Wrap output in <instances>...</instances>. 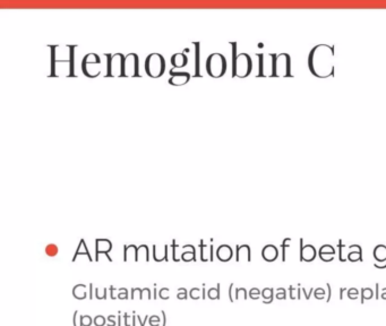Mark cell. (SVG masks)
<instances>
[{"instance_id":"cell-24","label":"cell","mask_w":386,"mask_h":326,"mask_svg":"<svg viewBox=\"0 0 386 326\" xmlns=\"http://www.w3.org/2000/svg\"><path fill=\"white\" fill-rule=\"evenodd\" d=\"M181 260L185 262H189V261L196 262V254L195 252H185L181 255Z\"/></svg>"},{"instance_id":"cell-32","label":"cell","mask_w":386,"mask_h":326,"mask_svg":"<svg viewBox=\"0 0 386 326\" xmlns=\"http://www.w3.org/2000/svg\"><path fill=\"white\" fill-rule=\"evenodd\" d=\"M275 298L277 299V300H284V299H286V290L284 288L276 289Z\"/></svg>"},{"instance_id":"cell-43","label":"cell","mask_w":386,"mask_h":326,"mask_svg":"<svg viewBox=\"0 0 386 326\" xmlns=\"http://www.w3.org/2000/svg\"><path fill=\"white\" fill-rule=\"evenodd\" d=\"M78 314H79L78 310H75L74 317H73V324H74V326H78L77 325V316H78Z\"/></svg>"},{"instance_id":"cell-26","label":"cell","mask_w":386,"mask_h":326,"mask_svg":"<svg viewBox=\"0 0 386 326\" xmlns=\"http://www.w3.org/2000/svg\"><path fill=\"white\" fill-rule=\"evenodd\" d=\"M235 298H236V300H238V299H244V300H246L247 299V290L245 288H237Z\"/></svg>"},{"instance_id":"cell-14","label":"cell","mask_w":386,"mask_h":326,"mask_svg":"<svg viewBox=\"0 0 386 326\" xmlns=\"http://www.w3.org/2000/svg\"><path fill=\"white\" fill-rule=\"evenodd\" d=\"M241 255L246 256L247 261L250 262L251 261V253H250V247L248 244H238L237 249H236V261L239 262Z\"/></svg>"},{"instance_id":"cell-25","label":"cell","mask_w":386,"mask_h":326,"mask_svg":"<svg viewBox=\"0 0 386 326\" xmlns=\"http://www.w3.org/2000/svg\"><path fill=\"white\" fill-rule=\"evenodd\" d=\"M51 76H56V63H55V50L57 49V45H51Z\"/></svg>"},{"instance_id":"cell-29","label":"cell","mask_w":386,"mask_h":326,"mask_svg":"<svg viewBox=\"0 0 386 326\" xmlns=\"http://www.w3.org/2000/svg\"><path fill=\"white\" fill-rule=\"evenodd\" d=\"M290 243H291V239L290 238H286L284 239L283 241H282V262H285V249L290 247Z\"/></svg>"},{"instance_id":"cell-2","label":"cell","mask_w":386,"mask_h":326,"mask_svg":"<svg viewBox=\"0 0 386 326\" xmlns=\"http://www.w3.org/2000/svg\"><path fill=\"white\" fill-rule=\"evenodd\" d=\"M227 68V59L221 53H212L206 60V71L213 78H220L226 75Z\"/></svg>"},{"instance_id":"cell-4","label":"cell","mask_w":386,"mask_h":326,"mask_svg":"<svg viewBox=\"0 0 386 326\" xmlns=\"http://www.w3.org/2000/svg\"><path fill=\"white\" fill-rule=\"evenodd\" d=\"M108 66H107V77L118 76L125 77V59L123 53L106 54Z\"/></svg>"},{"instance_id":"cell-49","label":"cell","mask_w":386,"mask_h":326,"mask_svg":"<svg viewBox=\"0 0 386 326\" xmlns=\"http://www.w3.org/2000/svg\"><path fill=\"white\" fill-rule=\"evenodd\" d=\"M273 300H274V298H270V299H266V300H263V303H272Z\"/></svg>"},{"instance_id":"cell-9","label":"cell","mask_w":386,"mask_h":326,"mask_svg":"<svg viewBox=\"0 0 386 326\" xmlns=\"http://www.w3.org/2000/svg\"><path fill=\"white\" fill-rule=\"evenodd\" d=\"M112 249V243L110 240L108 239H96L95 240V261H99V255L100 254H105L107 258H109V261L112 262V258L109 256V252Z\"/></svg>"},{"instance_id":"cell-23","label":"cell","mask_w":386,"mask_h":326,"mask_svg":"<svg viewBox=\"0 0 386 326\" xmlns=\"http://www.w3.org/2000/svg\"><path fill=\"white\" fill-rule=\"evenodd\" d=\"M318 255H332V256H334L335 255V249L332 247L331 244H324V246L321 247Z\"/></svg>"},{"instance_id":"cell-37","label":"cell","mask_w":386,"mask_h":326,"mask_svg":"<svg viewBox=\"0 0 386 326\" xmlns=\"http://www.w3.org/2000/svg\"><path fill=\"white\" fill-rule=\"evenodd\" d=\"M169 292V289L168 288H162V289H161L160 290V298L161 299H163V300H168V299H169V296H168V293Z\"/></svg>"},{"instance_id":"cell-39","label":"cell","mask_w":386,"mask_h":326,"mask_svg":"<svg viewBox=\"0 0 386 326\" xmlns=\"http://www.w3.org/2000/svg\"><path fill=\"white\" fill-rule=\"evenodd\" d=\"M314 290H315V289H313V288H312L311 290H309V292H308L306 289H305V288H302V292L304 293L305 299H306V300H309V299H311V296H312V294H313Z\"/></svg>"},{"instance_id":"cell-40","label":"cell","mask_w":386,"mask_h":326,"mask_svg":"<svg viewBox=\"0 0 386 326\" xmlns=\"http://www.w3.org/2000/svg\"><path fill=\"white\" fill-rule=\"evenodd\" d=\"M320 258L324 262H332L334 260V256L332 255H320Z\"/></svg>"},{"instance_id":"cell-3","label":"cell","mask_w":386,"mask_h":326,"mask_svg":"<svg viewBox=\"0 0 386 326\" xmlns=\"http://www.w3.org/2000/svg\"><path fill=\"white\" fill-rule=\"evenodd\" d=\"M144 68L147 76L159 78L165 71V60L160 53H151L145 59Z\"/></svg>"},{"instance_id":"cell-47","label":"cell","mask_w":386,"mask_h":326,"mask_svg":"<svg viewBox=\"0 0 386 326\" xmlns=\"http://www.w3.org/2000/svg\"><path fill=\"white\" fill-rule=\"evenodd\" d=\"M124 318H125V325H126V326H129V325H128V318H129V316L127 315V312H125V314H124Z\"/></svg>"},{"instance_id":"cell-12","label":"cell","mask_w":386,"mask_h":326,"mask_svg":"<svg viewBox=\"0 0 386 326\" xmlns=\"http://www.w3.org/2000/svg\"><path fill=\"white\" fill-rule=\"evenodd\" d=\"M233 256L232 248L229 244H221L217 249V257L221 262H228L230 261Z\"/></svg>"},{"instance_id":"cell-45","label":"cell","mask_w":386,"mask_h":326,"mask_svg":"<svg viewBox=\"0 0 386 326\" xmlns=\"http://www.w3.org/2000/svg\"><path fill=\"white\" fill-rule=\"evenodd\" d=\"M88 288H89V293H88V298H89V300H92V299H93V284L91 283V284H89L88 285Z\"/></svg>"},{"instance_id":"cell-36","label":"cell","mask_w":386,"mask_h":326,"mask_svg":"<svg viewBox=\"0 0 386 326\" xmlns=\"http://www.w3.org/2000/svg\"><path fill=\"white\" fill-rule=\"evenodd\" d=\"M94 323H95L96 326H103V325L106 324L105 317L101 316V315H98V316L95 317V319H94Z\"/></svg>"},{"instance_id":"cell-52","label":"cell","mask_w":386,"mask_h":326,"mask_svg":"<svg viewBox=\"0 0 386 326\" xmlns=\"http://www.w3.org/2000/svg\"><path fill=\"white\" fill-rule=\"evenodd\" d=\"M379 297H380V299H383V300H386V293L385 292H381Z\"/></svg>"},{"instance_id":"cell-54","label":"cell","mask_w":386,"mask_h":326,"mask_svg":"<svg viewBox=\"0 0 386 326\" xmlns=\"http://www.w3.org/2000/svg\"><path fill=\"white\" fill-rule=\"evenodd\" d=\"M381 292H385L386 293V288H384L383 290H381Z\"/></svg>"},{"instance_id":"cell-20","label":"cell","mask_w":386,"mask_h":326,"mask_svg":"<svg viewBox=\"0 0 386 326\" xmlns=\"http://www.w3.org/2000/svg\"><path fill=\"white\" fill-rule=\"evenodd\" d=\"M347 260L350 262H362V251H352L348 254Z\"/></svg>"},{"instance_id":"cell-5","label":"cell","mask_w":386,"mask_h":326,"mask_svg":"<svg viewBox=\"0 0 386 326\" xmlns=\"http://www.w3.org/2000/svg\"><path fill=\"white\" fill-rule=\"evenodd\" d=\"M251 69H253V61L249 54L247 53H240L238 54L236 60L233 61L232 67V77H240V78H245L248 76Z\"/></svg>"},{"instance_id":"cell-51","label":"cell","mask_w":386,"mask_h":326,"mask_svg":"<svg viewBox=\"0 0 386 326\" xmlns=\"http://www.w3.org/2000/svg\"><path fill=\"white\" fill-rule=\"evenodd\" d=\"M202 293H203L202 299H205L206 298V289H202Z\"/></svg>"},{"instance_id":"cell-38","label":"cell","mask_w":386,"mask_h":326,"mask_svg":"<svg viewBox=\"0 0 386 326\" xmlns=\"http://www.w3.org/2000/svg\"><path fill=\"white\" fill-rule=\"evenodd\" d=\"M107 288H105V292H103L102 294L100 293V291H99V289L95 290V296H96V299H99V300H105V299H107Z\"/></svg>"},{"instance_id":"cell-28","label":"cell","mask_w":386,"mask_h":326,"mask_svg":"<svg viewBox=\"0 0 386 326\" xmlns=\"http://www.w3.org/2000/svg\"><path fill=\"white\" fill-rule=\"evenodd\" d=\"M262 296L264 298V300H266V299H270V298H274V289H273V288H265V289L263 290Z\"/></svg>"},{"instance_id":"cell-31","label":"cell","mask_w":386,"mask_h":326,"mask_svg":"<svg viewBox=\"0 0 386 326\" xmlns=\"http://www.w3.org/2000/svg\"><path fill=\"white\" fill-rule=\"evenodd\" d=\"M347 294L349 299H351V300H356V299H358L359 297V290L356 288H350L347 291Z\"/></svg>"},{"instance_id":"cell-48","label":"cell","mask_w":386,"mask_h":326,"mask_svg":"<svg viewBox=\"0 0 386 326\" xmlns=\"http://www.w3.org/2000/svg\"><path fill=\"white\" fill-rule=\"evenodd\" d=\"M378 288H379V284L376 283V299L379 298V294H378Z\"/></svg>"},{"instance_id":"cell-30","label":"cell","mask_w":386,"mask_h":326,"mask_svg":"<svg viewBox=\"0 0 386 326\" xmlns=\"http://www.w3.org/2000/svg\"><path fill=\"white\" fill-rule=\"evenodd\" d=\"M325 293L326 291L323 288H317L314 290V296H315L317 300H323L325 298Z\"/></svg>"},{"instance_id":"cell-44","label":"cell","mask_w":386,"mask_h":326,"mask_svg":"<svg viewBox=\"0 0 386 326\" xmlns=\"http://www.w3.org/2000/svg\"><path fill=\"white\" fill-rule=\"evenodd\" d=\"M348 291L347 288H341L340 289V300H343V297H344V292Z\"/></svg>"},{"instance_id":"cell-46","label":"cell","mask_w":386,"mask_h":326,"mask_svg":"<svg viewBox=\"0 0 386 326\" xmlns=\"http://www.w3.org/2000/svg\"><path fill=\"white\" fill-rule=\"evenodd\" d=\"M326 287H327V289H329V297H327V299H326V302H330V300H331V293H332V291H331V284L330 283H326Z\"/></svg>"},{"instance_id":"cell-17","label":"cell","mask_w":386,"mask_h":326,"mask_svg":"<svg viewBox=\"0 0 386 326\" xmlns=\"http://www.w3.org/2000/svg\"><path fill=\"white\" fill-rule=\"evenodd\" d=\"M374 258L377 262L386 261V246L385 244H378L374 248Z\"/></svg>"},{"instance_id":"cell-8","label":"cell","mask_w":386,"mask_h":326,"mask_svg":"<svg viewBox=\"0 0 386 326\" xmlns=\"http://www.w3.org/2000/svg\"><path fill=\"white\" fill-rule=\"evenodd\" d=\"M300 262H313L316 258V249L313 244H305L304 240L300 239V251H299Z\"/></svg>"},{"instance_id":"cell-6","label":"cell","mask_w":386,"mask_h":326,"mask_svg":"<svg viewBox=\"0 0 386 326\" xmlns=\"http://www.w3.org/2000/svg\"><path fill=\"white\" fill-rule=\"evenodd\" d=\"M273 76H291V63L288 53L274 54V66H273Z\"/></svg>"},{"instance_id":"cell-19","label":"cell","mask_w":386,"mask_h":326,"mask_svg":"<svg viewBox=\"0 0 386 326\" xmlns=\"http://www.w3.org/2000/svg\"><path fill=\"white\" fill-rule=\"evenodd\" d=\"M289 291L290 299H293V300H299V299H302V288H300V284L298 285V288H295L293 285H290Z\"/></svg>"},{"instance_id":"cell-34","label":"cell","mask_w":386,"mask_h":326,"mask_svg":"<svg viewBox=\"0 0 386 326\" xmlns=\"http://www.w3.org/2000/svg\"><path fill=\"white\" fill-rule=\"evenodd\" d=\"M200 293H201V290L199 288H194L190 290L189 292V296L191 299H194V300H197V299H200Z\"/></svg>"},{"instance_id":"cell-7","label":"cell","mask_w":386,"mask_h":326,"mask_svg":"<svg viewBox=\"0 0 386 326\" xmlns=\"http://www.w3.org/2000/svg\"><path fill=\"white\" fill-rule=\"evenodd\" d=\"M125 76L127 77H138V56L136 53H129L125 59Z\"/></svg>"},{"instance_id":"cell-11","label":"cell","mask_w":386,"mask_h":326,"mask_svg":"<svg viewBox=\"0 0 386 326\" xmlns=\"http://www.w3.org/2000/svg\"><path fill=\"white\" fill-rule=\"evenodd\" d=\"M262 256L266 262H274L279 257V249L274 244H266L262 251Z\"/></svg>"},{"instance_id":"cell-35","label":"cell","mask_w":386,"mask_h":326,"mask_svg":"<svg viewBox=\"0 0 386 326\" xmlns=\"http://www.w3.org/2000/svg\"><path fill=\"white\" fill-rule=\"evenodd\" d=\"M177 297H178V299H180V300H186L187 299V290L185 288H179Z\"/></svg>"},{"instance_id":"cell-21","label":"cell","mask_w":386,"mask_h":326,"mask_svg":"<svg viewBox=\"0 0 386 326\" xmlns=\"http://www.w3.org/2000/svg\"><path fill=\"white\" fill-rule=\"evenodd\" d=\"M44 252H46V254L48 256L50 257H55L58 255V252H59V248H58L57 244L55 243H49L48 246L46 247V249H44Z\"/></svg>"},{"instance_id":"cell-33","label":"cell","mask_w":386,"mask_h":326,"mask_svg":"<svg viewBox=\"0 0 386 326\" xmlns=\"http://www.w3.org/2000/svg\"><path fill=\"white\" fill-rule=\"evenodd\" d=\"M259 296H261V291H259V289L257 288H253L249 291V297L253 299V300H257V299H259Z\"/></svg>"},{"instance_id":"cell-10","label":"cell","mask_w":386,"mask_h":326,"mask_svg":"<svg viewBox=\"0 0 386 326\" xmlns=\"http://www.w3.org/2000/svg\"><path fill=\"white\" fill-rule=\"evenodd\" d=\"M170 77L169 79V84L174 85V86H181L187 84L188 82L190 80V74L187 71H170Z\"/></svg>"},{"instance_id":"cell-22","label":"cell","mask_w":386,"mask_h":326,"mask_svg":"<svg viewBox=\"0 0 386 326\" xmlns=\"http://www.w3.org/2000/svg\"><path fill=\"white\" fill-rule=\"evenodd\" d=\"M220 287H221V284L218 283L217 288H211L208 292V297L212 300H219L221 298L220 297Z\"/></svg>"},{"instance_id":"cell-27","label":"cell","mask_w":386,"mask_h":326,"mask_svg":"<svg viewBox=\"0 0 386 326\" xmlns=\"http://www.w3.org/2000/svg\"><path fill=\"white\" fill-rule=\"evenodd\" d=\"M92 324V318L91 316L85 315V316H79V326H89Z\"/></svg>"},{"instance_id":"cell-42","label":"cell","mask_w":386,"mask_h":326,"mask_svg":"<svg viewBox=\"0 0 386 326\" xmlns=\"http://www.w3.org/2000/svg\"><path fill=\"white\" fill-rule=\"evenodd\" d=\"M233 285H235V284L231 283V284H230V288H229V299H230V301H231V302L235 301V299H233V296H232V290H233Z\"/></svg>"},{"instance_id":"cell-15","label":"cell","mask_w":386,"mask_h":326,"mask_svg":"<svg viewBox=\"0 0 386 326\" xmlns=\"http://www.w3.org/2000/svg\"><path fill=\"white\" fill-rule=\"evenodd\" d=\"M78 255H86V256L88 257V260H89V261H91V262L93 261V260H92V257H91V254H89L88 248H87V246H86V242H85V240H84V239H82V240H80V241H79L77 251H76L75 255H74V257H73V262L76 261V258H77Z\"/></svg>"},{"instance_id":"cell-18","label":"cell","mask_w":386,"mask_h":326,"mask_svg":"<svg viewBox=\"0 0 386 326\" xmlns=\"http://www.w3.org/2000/svg\"><path fill=\"white\" fill-rule=\"evenodd\" d=\"M374 290L370 288H362L361 289V303H365L366 300H370V299L374 297Z\"/></svg>"},{"instance_id":"cell-41","label":"cell","mask_w":386,"mask_h":326,"mask_svg":"<svg viewBox=\"0 0 386 326\" xmlns=\"http://www.w3.org/2000/svg\"><path fill=\"white\" fill-rule=\"evenodd\" d=\"M374 266L377 267V269L383 270V269H385V267H386V261H384V262H377V263H375Z\"/></svg>"},{"instance_id":"cell-13","label":"cell","mask_w":386,"mask_h":326,"mask_svg":"<svg viewBox=\"0 0 386 326\" xmlns=\"http://www.w3.org/2000/svg\"><path fill=\"white\" fill-rule=\"evenodd\" d=\"M188 57L185 53H174L171 57V65L174 68H181L187 66Z\"/></svg>"},{"instance_id":"cell-16","label":"cell","mask_w":386,"mask_h":326,"mask_svg":"<svg viewBox=\"0 0 386 326\" xmlns=\"http://www.w3.org/2000/svg\"><path fill=\"white\" fill-rule=\"evenodd\" d=\"M100 62L101 59L96 53H87L82 61V68H85L89 65H98V63Z\"/></svg>"},{"instance_id":"cell-53","label":"cell","mask_w":386,"mask_h":326,"mask_svg":"<svg viewBox=\"0 0 386 326\" xmlns=\"http://www.w3.org/2000/svg\"><path fill=\"white\" fill-rule=\"evenodd\" d=\"M211 252H212L213 253V246H211ZM214 260V258H213V254H211V257H210V261H213Z\"/></svg>"},{"instance_id":"cell-50","label":"cell","mask_w":386,"mask_h":326,"mask_svg":"<svg viewBox=\"0 0 386 326\" xmlns=\"http://www.w3.org/2000/svg\"><path fill=\"white\" fill-rule=\"evenodd\" d=\"M161 312H162V315H163V326H165V323H167V318H165V311H161Z\"/></svg>"},{"instance_id":"cell-1","label":"cell","mask_w":386,"mask_h":326,"mask_svg":"<svg viewBox=\"0 0 386 326\" xmlns=\"http://www.w3.org/2000/svg\"><path fill=\"white\" fill-rule=\"evenodd\" d=\"M308 67L313 75L320 78L333 76L334 48L327 44H318L308 57Z\"/></svg>"}]
</instances>
